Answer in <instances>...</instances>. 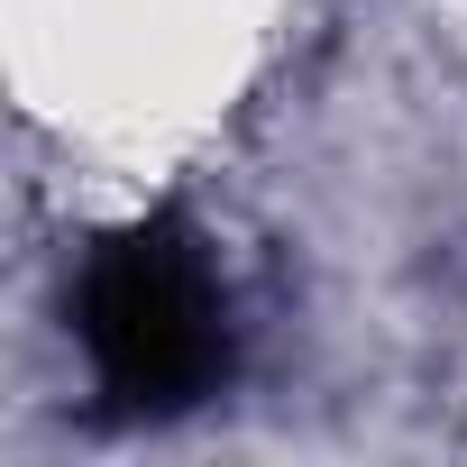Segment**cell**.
I'll return each instance as SVG.
<instances>
[{
	"mask_svg": "<svg viewBox=\"0 0 467 467\" xmlns=\"http://www.w3.org/2000/svg\"><path fill=\"white\" fill-rule=\"evenodd\" d=\"M74 330H83V358L119 412H192L229 367L211 257L174 211L119 229V239H101L83 257Z\"/></svg>",
	"mask_w": 467,
	"mask_h": 467,
	"instance_id": "1",
	"label": "cell"
}]
</instances>
